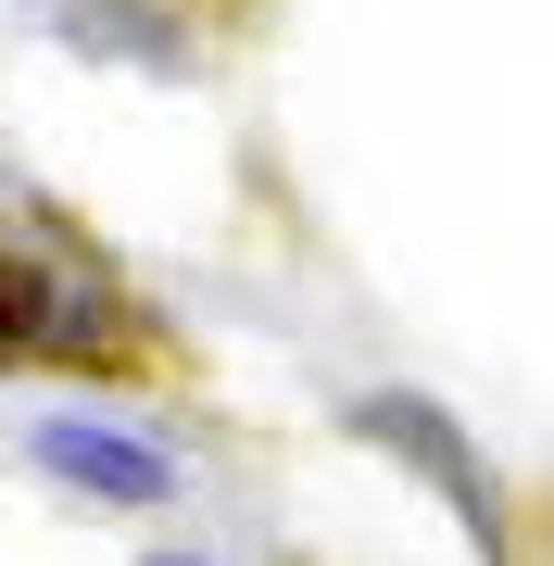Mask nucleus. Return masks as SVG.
Masks as SVG:
<instances>
[{
  "mask_svg": "<svg viewBox=\"0 0 554 566\" xmlns=\"http://www.w3.org/2000/svg\"><path fill=\"white\" fill-rule=\"evenodd\" d=\"M13 340H51V290H39V264H0V353Z\"/></svg>",
  "mask_w": 554,
  "mask_h": 566,
  "instance_id": "obj_2",
  "label": "nucleus"
},
{
  "mask_svg": "<svg viewBox=\"0 0 554 566\" xmlns=\"http://www.w3.org/2000/svg\"><path fill=\"white\" fill-rule=\"evenodd\" d=\"M25 453H39L51 479L114 491V504H165V491H177V465L151 453V441H126V428H88V416H39V428H25Z\"/></svg>",
  "mask_w": 554,
  "mask_h": 566,
  "instance_id": "obj_1",
  "label": "nucleus"
},
{
  "mask_svg": "<svg viewBox=\"0 0 554 566\" xmlns=\"http://www.w3.org/2000/svg\"><path fill=\"white\" fill-rule=\"evenodd\" d=\"M165 566H189V554H165Z\"/></svg>",
  "mask_w": 554,
  "mask_h": 566,
  "instance_id": "obj_3",
  "label": "nucleus"
}]
</instances>
